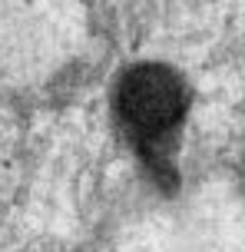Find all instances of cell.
Here are the masks:
<instances>
[{
	"label": "cell",
	"instance_id": "obj_1",
	"mask_svg": "<svg viewBox=\"0 0 245 252\" xmlns=\"http://www.w3.org/2000/svg\"><path fill=\"white\" fill-rule=\"evenodd\" d=\"M186 87L163 63H136L129 66L116 87V120L126 133L129 146L139 153L146 166L163 183L172 176V150L186 120Z\"/></svg>",
	"mask_w": 245,
	"mask_h": 252
},
{
	"label": "cell",
	"instance_id": "obj_2",
	"mask_svg": "<svg viewBox=\"0 0 245 252\" xmlns=\"http://www.w3.org/2000/svg\"><path fill=\"white\" fill-rule=\"evenodd\" d=\"M136 252H146V249H136ZM166 252H176V249H166Z\"/></svg>",
	"mask_w": 245,
	"mask_h": 252
}]
</instances>
